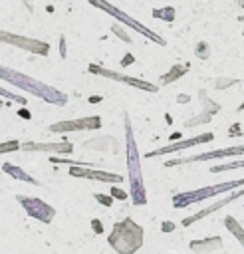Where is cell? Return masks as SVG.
Returning <instances> with one entry per match:
<instances>
[{"label":"cell","mask_w":244,"mask_h":254,"mask_svg":"<svg viewBox=\"0 0 244 254\" xmlns=\"http://www.w3.org/2000/svg\"><path fill=\"white\" fill-rule=\"evenodd\" d=\"M0 79L12 83L16 87H20L22 91H26L30 95L40 97L46 103H52V105H58V107L67 105V99L69 97L63 91H60L54 85H48V83H44V81H40V79H36L32 75H28V73H22L18 69H12L8 65H2V64H0Z\"/></svg>","instance_id":"cell-1"},{"label":"cell","mask_w":244,"mask_h":254,"mask_svg":"<svg viewBox=\"0 0 244 254\" xmlns=\"http://www.w3.org/2000/svg\"><path fill=\"white\" fill-rule=\"evenodd\" d=\"M125 123V151H127V175H129V194L133 204L143 206L147 204V189L143 181V171H141V159H139V149L131 125V117L125 113L123 115Z\"/></svg>","instance_id":"cell-2"},{"label":"cell","mask_w":244,"mask_h":254,"mask_svg":"<svg viewBox=\"0 0 244 254\" xmlns=\"http://www.w3.org/2000/svg\"><path fill=\"white\" fill-rule=\"evenodd\" d=\"M143 238H145L143 228L133 218L127 216L113 224V230L109 232L107 242L117 254H135L143 246Z\"/></svg>","instance_id":"cell-3"},{"label":"cell","mask_w":244,"mask_h":254,"mask_svg":"<svg viewBox=\"0 0 244 254\" xmlns=\"http://www.w3.org/2000/svg\"><path fill=\"white\" fill-rule=\"evenodd\" d=\"M240 187H244V179H234V181H226V183H216V185H208V187L194 189V190H183V192L173 194V206H175V208H186V206H192V204H196V202L208 200V198H212V196H218V194L236 190V189H240Z\"/></svg>","instance_id":"cell-4"},{"label":"cell","mask_w":244,"mask_h":254,"mask_svg":"<svg viewBox=\"0 0 244 254\" xmlns=\"http://www.w3.org/2000/svg\"><path fill=\"white\" fill-rule=\"evenodd\" d=\"M91 6H95V8H99V10H103L105 14H109V16H113L115 20H119V22H123L127 28H131L133 32H139L141 36H145V38H149L151 42H155L157 46H167V40L163 38V36H159L157 32H153L151 28H147L145 24H141L139 20H135L133 16H129L127 12H123V10H119L117 6H113L111 2H107V0H87Z\"/></svg>","instance_id":"cell-5"},{"label":"cell","mask_w":244,"mask_h":254,"mask_svg":"<svg viewBox=\"0 0 244 254\" xmlns=\"http://www.w3.org/2000/svg\"><path fill=\"white\" fill-rule=\"evenodd\" d=\"M87 71L93 73V75H101L105 79H111V81H117V83H125L129 87H137V89H143V91H149V93H157L159 91V85L147 81V79H139V77H133V75H125L121 71H115V69H109V67H103L99 64H89L87 65Z\"/></svg>","instance_id":"cell-6"},{"label":"cell","mask_w":244,"mask_h":254,"mask_svg":"<svg viewBox=\"0 0 244 254\" xmlns=\"http://www.w3.org/2000/svg\"><path fill=\"white\" fill-rule=\"evenodd\" d=\"M244 155V143L224 147V149H214V151H204L198 155H188V157H179V159H169L165 161V167H179V165H188V163H202V161H212V159H226V157H238Z\"/></svg>","instance_id":"cell-7"},{"label":"cell","mask_w":244,"mask_h":254,"mask_svg":"<svg viewBox=\"0 0 244 254\" xmlns=\"http://www.w3.org/2000/svg\"><path fill=\"white\" fill-rule=\"evenodd\" d=\"M0 42L10 44V46L20 48V50H26V52H32V54H38V56H48L50 54V44L48 42L38 40V38L20 36V34L6 32V30H0Z\"/></svg>","instance_id":"cell-8"},{"label":"cell","mask_w":244,"mask_h":254,"mask_svg":"<svg viewBox=\"0 0 244 254\" xmlns=\"http://www.w3.org/2000/svg\"><path fill=\"white\" fill-rule=\"evenodd\" d=\"M16 200L22 204V208L26 210L28 216L38 218L44 224H50L56 216V208L52 204H48L46 200L38 198V196H26V194H16Z\"/></svg>","instance_id":"cell-9"},{"label":"cell","mask_w":244,"mask_h":254,"mask_svg":"<svg viewBox=\"0 0 244 254\" xmlns=\"http://www.w3.org/2000/svg\"><path fill=\"white\" fill-rule=\"evenodd\" d=\"M101 117L99 115H89V117H79V119H65L52 123L48 127L50 133H71V131H95L101 129Z\"/></svg>","instance_id":"cell-10"},{"label":"cell","mask_w":244,"mask_h":254,"mask_svg":"<svg viewBox=\"0 0 244 254\" xmlns=\"http://www.w3.org/2000/svg\"><path fill=\"white\" fill-rule=\"evenodd\" d=\"M214 141V133H200V135H194L190 139H183V141H175V143H169V145H163L155 151H149L145 157L147 159H153V157H163V155H171V153H177V151H183V149H188V147H196V145H202V143H212Z\"/></svg>","instance_id":"cell-11"},{"label":"cell","mask_w":244,"mask_h":254,"mask_svg":"<svg viewBox=\"0 0 244 254\" xmlns=\"http://www.w3.org/2000/svg\"><path fill=\"white\" fill-rule=\"evenodd\" d=\"M67 175L75 177V179H89V181H99V183H109V185L123 183V177L117 175V173L101 171V169H91V167H85V165H71Z\"/></svg>","instance_id":"cell-12"},{"label":"cell","mask_w":244,"mask_h":254,"mask_svg":"<svg viewBox=\"0 0 244 254\" xmlns=\"http://www.w3.org/2000/svg\"><path fill=\"white\" fill-rule=\"evenodd\" d=\"M240 196H244V187H240V189H236V190H230L226 196L218 198V200H216V202H212L210 206H206V208H202V210H198V212H194V214L186 216V218H184L181 224H183V226H190V224H194L196 220H202V218H206L208 214H212V212L220 210L222 206H226V204L234 202V200H236V198H240Z\"/></svg>","instance_id":"cell-13"},{"label":"cell","mask_w":244,"mask_h":254,"mask_svg":"<svg viewBox=\"0 0 244 254\" xmlns=\"http://www.w3.org/2000/svg\"><path fill=\"white\" fill-rule=\"evenodd\" d=\"M22 151H44V153H60V155H67L73 151V145L67 141L61 143H34V141H26L22 143Z\"/></svg>","instance_id":"cell-14"},{"label":"cell","mask_w":244,"mask_h":254,"mask_svg":"<svg viewBox=\"0 0 244 254\" xmlns=\"http://www.w3.org/2000/svg\"><path fill=\"white\" fill-rule=\"evenodd\" d=\"M200 99H202V103H204V113H202V115H198V117L188 119V121L184 123V127H192V125H198V123H206V121H210V117H212V115H216V113L220 111V105H218V103H214V101H210V99L204 95V89L200 91Z\"/></svg>","instance_id":"cell-15"},{"label":"cell","mask_w":244,"mask_h":254,"mask_svg":"<svg viewBox=\"0 0 244 254\" xmlns=\"http://www.w3.org/2000/svg\"><path fill=\"white\" fill-rule=\"evenodd\" d=\"M190 248L196 254H208L212 250L222 248V238L220 236H212V238H204V240H192L190 242Z\"/></svg>","instance_id":"cell-16"},{"label":"cell","mask_w":244,"mask_h":254,"mask_svg":"<svg viewBox=\"0 0 244 254\" xmlns=\"http://www.w3.org/2000/svg\"><path fill=\"white\" fill-rule=\"evenodd\" d=\"M2 171H4L6 175H10V177L18 179V181H24V183H28V185L40 187V181H38V179H34V177L28 175L24 169H20V167H16V165H12V163H4V165H2Z\"/></svg>","instance_id":"cell-17"},{"label":"cell","mask_w":244,"mask_h":254,"mask_svg":"<svg viewBox=\"0 0 244 254\" xmlns=\"http://www.w3.org/2000/svg\"><path fill=\"white\" fill-rule=\"evenodd\" d=\"M222 224L226 226V230L240 242V246L244 248V228H242V224L232 216V214H228V216H224L222 218Z\"/></svg>","instance_id":"cell-18"},{"label":"cell","mask_w":244,"mask_h":254,"mask_svg":"<svg viewBox=\"0 0 244 254\" xmlns=\"http://www.w3.org/2000/svg\"><path fill=\"white\" fill-rule=\"evenodd\" d=\"M188 71V64H175L163 77H161V83L163 85H167V83H171V81H175V79H181V75H184Z\"/></svg>","instance_id":"cell-19"},{"label":"cell","mask_w":244,"mask_h":254,"mask_svg":"<svg viewBox=\"0 0 244 254\" xmlns=\"http://www.w3.org/2000/svg\"><path fill=\"white\" fill-rule=\"evenodd\" d=\"M177 10L173 6H165V8H153V18L157 20H165V22H173L175 20Z\"/></svg>","instance_id":"cell-20"},{"label":"cell","mask_w":244,"mask_h":254,"mask_svg":"<svg viewBox=\"0 0 244 254\" xmlns=\"http://www.w3.org/2000/svg\"><path fill=\"white\" fill-rule=\"evenodd\" d=\"M234 169H244V159H238V161H232V163L214 165V167H210V173H224V171H234Z\"/></svg>","instance_id":"cell-21"},{"label":"cell","mask_w":244,"mask_h":254,"mask_svg":"<svg viewBox=\"0 0 244 254\" xmlns=\"http://www.w3.org/2000/svg\"><path fill=\"white\" fill-rule=\"evenodd\" d=\"M22 149V143L18 139H10V141H4L0 143V155H6V153H14V151H20Z\"/></svg>","instance_id":"cell-22"},{"label":"cell","mask_w":244,"mask_h":254,"mask_svg":"<svg viewBox=\"0 0 244 254\" xmlns=\"http://www.w3.org/2000/svg\"><path fill=\"white\" fill-rule=\"evenodd\" d=\"M0 97L10 99V101H16V103H22V105H26V101H28L24 95H16V93L8 91V89H6V87H2V85H0Z\"/></svg>","instance_id":"cell-23"},{"label":"cell","mask_w":244,"mask_h":254,"mask_svg":"<svg viewBox=\"0 0 244 254\" xmlns=\"http://www.w3.org/2000/svg\"><path fill=\"white\" fill-rule=\"evenodd\" d=\"M194 54H196V58L206 60V58L210 56V48H208V44H206V42H198L196 48H194Z\"/></svg>","instance_id":"cell-24"},{"label":"cell","mask_w":244,"mask_h":254,"mask_svg":"<svg viewBox=\"0 0 244 254\" xmlns=\"http://www.w3.org/2000/svg\"><path fill=\"white\" fill-rule=\"evenodd\" d=\"M111 30H113V34H115V36H119V38H121L123 42H131V38H129V36H127V34H125V32L121 30V28H117V26H113Z\"/></svg>","instance_id":"cell-25"},{"label":"cell","mask_w":244,"mask_h":254,"mask_svg":"<svg viewBox=\"0 0 244 254\" xmlns=\"http://www.w3.org/2000/svg\"><path fill=\"white\" fill-rule=\"evenodd\" d=\"M111 196H115V198H119V200H125V198H127V194H125L121 189H117V187L111 189Z\"/></svg>","instance_id":"cell-26"},{"label":"cell","mask_w":244,"mask_h":254,"mask_svg":"<svg viewBox=\"0 0 244 254\" xmlns=\"http://www.w3.org/2000/svg\"><path fill=\"white\" fill-rule=\"evenodd\" d=\"M95 198H97L99 202H103V204H107V206L111 204V198H109V196H105V194H99V192H95Z\"/></svg>","instance_id":"cell-27"},{"label":"cell","mask_w":244,"mask_h":254,"mask_svg":"<svg viewBox=\"0 0 244 254\" xmlns=\"http://www.w3.org/2000/svg\"><path fill=\"white\" fill-rule=\"evenodd\" d=\"M60 56H61V58L67 56V54H65V38H63V36L60 38Z\"/></svg>","instance_id":"cell-28"},{"label":"cell","mask_w":244,"mask_h":254,"mask_svg":"<svg viewBox=\"0 0 244 254\" xmlns=\"http://www.w3.org/2000/svg\"><path fill=\"white\" fill-rule=\"evenodd\" d=\"M22 4L26 6L28 12H34V2H32V0H22Z\"/></svg>","instance_id":"cell-29"},{"label":"cell","mask_w":244,"mask_h":254,"mask_svg":"<svg viewBox=\"0 0 244 254\" xmlns=\"http://www.w3.org/2000/svg\"><path fill=\"white\" fill-rule=\"evenodd\" d=\"M238 111H244V101H242V103L238 105Z\"/></svg>","instance_id":"cell-30"},{"label":"cell","mask_w":244,"mask_h":254,"mask_svg":"<svg viewBox=\"0 0 244 254\" xmlns=\"http://www.w3.org/2000/svg\"><path fill=\"white\" fill-rule=\"evenodd\" d=\"M238 22H244V16H238Z\"/></svg>","instance_id":"cell-31"},{"label":"cell","mask_w":244,"mask_h":254,"mask_svg":"<svg viewBox=\"0 0 244 254\" xmlns=\"http://www.w3.org/2000/svg\"><path fill=\"white\" fill-rule=\"evenodd\" d=\"M238 4H240V6H244V0H238Z\"/></svg>","instance_id":"cell-32"},{"label":"cell","mask_w":244,"mask_h":254,"mask_svg":"<svg viewBox=\"0 0 244 254\" xmlns=\"http://www.w3.org/2000/svg\"><path fill=\"white\" fill-rule=\"evenodd\" d=\"M0 107H4V101H2V99H0Z\"/></svg>","instance_id":"cell-33"},{"label":"cell","mask_w":244,"mask_h":254,"mask_svg":"<svg viewBox=\"0 0 244 254\" xmlns=\"http://www.w3.org/2000/svg\"><path fill=\"white\" fill-rule=\"evenodd\" d=\"M242 34H244V32H242Z\"/></svg>","instance_id":"cell-34"}]
</instances>
